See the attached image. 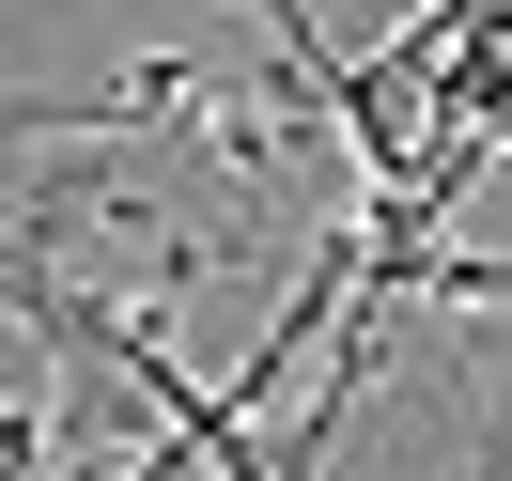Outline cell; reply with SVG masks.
<instances>
[{
	"label": "cell",
	"instance_id": "cell-2",
	"mask_svg": "<svg viewBox=\"0 0 512 481\" xmlns=\"http://www.w3.org/2000/svg\"><path fill=\"white\" fill-rule=\"evenodd\" d=\"M32 435H47L32 404H0V481H47V466H32ZM63 481H187V450H171V435H140V450H109V466H63Z\"/></svg>",
	"mask_w": 512,
	"mask_h": 481
},
{
	"label": "cell",
	"instance_id": "cell-4",
	"mask_svg": "<svg viewBox=\"0 0 512 481\" xmlns=\"http://www.w3.org/2000/svg\"><path fill=\"white\" fill-rule=\"evenodd\" d=\"M419 295H450V311H512V249H435V264L404 280V311H419Z\"/></svg>",
	"mask_w": 512,
	"mask_h": 481
},
{
	"label": "cell",
	"instance_id": "cell-1",
	"mask_svg": "<svg viewBox=\"0 0 512 481\" xmlns=\"http://www.w3.org/2000/svg\"><path fill=\"white\" fill-rule=\"evenodd\" d=\"M0 311L32 326V342L63 357L78 388H125V404L156 419L171 450H187V481H280L264 419L233 404L218 373H171V342L125 311V295H94V280H63V264H47V218H32V233H0Z\"/></svg>",
	"mask_w": 512,
	"mask_h": 481
},
{
	"label": "cell",
	"instance_id": "cell-3",
	"mask_svg": "<svg viewBox=\"0 0 512 481\" xmlns=\"http://www.w3.org/2000/svg\"><path fill=\"white\" fill-rule=\"evenodd\" d=\"M249 16L280 32V109H311V94H326V63H342V32H326L311 0H249Z\"/></svg>",
	"mask_w": 512,
	"mask_h": 481
}]
</instances>
